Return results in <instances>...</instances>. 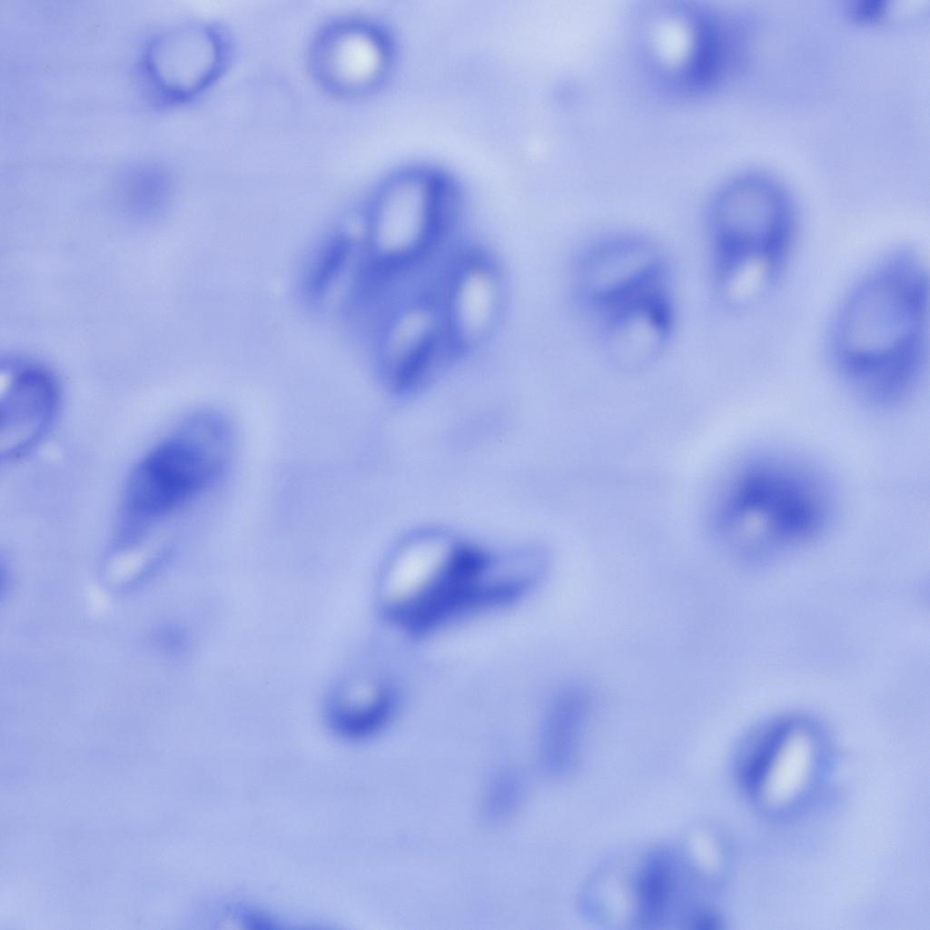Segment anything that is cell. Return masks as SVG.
Masks as SVG:
<instances>
[{
  "label": "cell",
  "instance_id": "1",
  "mask_svg": "<svg viewBox=\"0 0 930 930\" xmlns=\"http://www.w3.org/2000/svg\"><path fill=\"white\" fill-rule=\"evenodd\" d=\"M929 287L922 257L894 251L850 289L835 316L829 351L841 379L870 403L904 399L927 353Z\"/></svg>",
  "mask_w": 930,
  "mask_h": 930
},
{
  "label": "cell",
  "instance_id": "2",
  "mask_svg": "<svg viewBox=\"0 0 930 930\" xmlns=\"http://www.w3.org/2000/svg\"><path fill=\"white\" fill-rule=\"evenodd\" d=\"M707 223L720 300L731 309L758 302L781 277L796 242L788 193L767 175H740L716 193Z\"/></svg>",
  "mask_w": 930,
  "mask_h": 930
},
{
  "label": "cell",
  "instance_id": "3",
  "mask_svg": "<svg viewBox=\"0 0 930 930\" xmlns=\"http://www.w3.org/2000/svg\"><path fill=\"white\" fill-rule=\"evenodd\" d=\"M830 501L807 469L773 456L742 468L716 520L718 536L745 554L777 550L818 535L828 523Z\"/></svg>",
  "mask_w": 930,
  "mask_h": 930
},
{
  "label": "cell",
  "instance_id": "4",
  "mask_svg": "<svg viewBox=\"0 0 930 930\" xmlns=\"http://www.w3.org/2000/svg\"><path fill=\"white\" fill-rule=\"evenodd\" d=\"M228 443L225 426L200 415L146 452L126 483L120 539H138L205 490L225 466Z\"/></svg>",
  "mask_w": 930,
  "mask_h": 930
},
{
  "label": "cell",
  "instance_id": "5",
  "mask_svg": "<svg viewBox=\"0 0 930 930\" xmlns=\"http://www.w3.org/2000/svg\"><path fill=\"white\" fill-rule=\"evenodd\" d=\"M456 204L455 185L436 170L408 168L386 179L371 205L376 271L398 272L430 256L451 226Z\"/></svg>",
  "mask_w": 930,
  "mask_h": 930
},
{
  "label": "cell",
  "instance_id": "6",
  "mask_svg": "<svg viewBox=\"0 0 930 930\" xmlns=\"http://www.w3.org/2000/svg\"><path fill=\"white\" fill-rule=\"evenodd\" d=\"M470 582L468 547L436 537L411 540L391 563L383 587L384 611L412 633H422L459 612Z\"/></svg>",
  "mask_w": 930,
  "mask_h": 930
},
{
  "label": "cell",
  "instance_id": "7",
  "mask_svg": "<svg viewBox=\"0 0 930 930\" xmlns=\"http://www.w3.org/2000/svg\"><path fill=\"white\" fill-rule=\"evenodd\" d=\"M665 256L656 243L636 234L603 239L584 251L575 271L581 303L600 316L668 288Z\"/></svg>",
  "mask_w": 930,
  "mask_h": 930
},
{
  "label": "cell",
  "instance_id": "8",
  "mask_svg": "<svg viewBox=\"0 0 930 930\" xmlns=\"http://www.w3.org/2000/svg\"><path fill=\"white\" fill-rule=\"evenodd\" d=\"M392 45L376 25L344 19L322 29L309 51V67L327 93L353 98L378 87L391 64Z\"/></svg>",
  "mask_w": 930,
  "mask_h": 930
},
{
  "label": "cell",
  "instance_id": "9",
  "mask_svg": "<svg viewBox=\"0 0 930 930\" xmlns=\"http://www.w3.org/2000/svg\"><path fill=\"white\" fill-rule=\"evenodd\" d=\"M228 48L222 33L205 23L191 22L159 35L150 45L145 64L162 92L187 99L211 85L223 70Z\"/></svg>",
  "mask_w": 930,
  "mask_h": 930
},
{
  "label": "cell",
  "instance_id": "10",
  "mask_svg": "<svg viewBox=\"0 0 930 930\" xmlns=\"http://www.w3.org/2000/svg\"><path fill=\"white\" fill-rule=\"evenodd\" d=\"M0 451L3 460L27 453L45 436L57 413L59 391L41 366L8 363L1 374Z\"/></svg>",
  "mask_w": 930,
  "mask_h": 930
},
{
  "label": "cell",
  "instance_id": "11",
  "mask_svg": "<svg viewBox=\"0 0 930 930\" xmlns=\"http://www.w3.org/2000/svg\"><path fill=\"white\" fill-rule=\"evenodd\" d=\"M601 345L614 366L648 367L671 337L674 312L669 289H663L599 316Z\"/></svg>",
  "mask_w": 930,
  "mask_h": 930
},
{
  "label": "cell",
  "instance_id": "12",
  "mask_svg": "<svg viewBox=\"0 0 930 930\" xmlns=\"http://www.w3.org/2000/svg\"><path fill=\"white\" fill-rule=\"evenodd\" d=\"M448 279L441 308L456 351L482 342L500 312V285L492 264L481 256L460 262Z\"/></svg>",
  "mask_w": 930,
  "mask_h": 930
},
{
  "label": "cell",
  "instance_id": "13",
  "mask_svg": "<svg viewBox=\"0 0 930 930\" xmlns=\"http://www.w3.org/2000/svg\"><path fill=\"white\" fill-rule=\"evenodd\" d=\"M590 701L584 688L570 686L553 701L545 738L546 755L553 767L560 766L577 743Z\"/></svg>",
  "mask_w": 930,
  "mask_h": 930
},
{
  "label": "cell",
  "instance_id": "14",
  "mask_svg": "<svg viewBox=\"0 0 930 930\" xmlns=\"http://www.w3.org/2000/svg\"><path fill=\"white\" fill-rule=\"evenodd\" d=\"M392 707V696L386 687L362 688L335 706L332 724L350 737L369 736L386 722Z\"/></svg>",
  "mask_w": 930,
  "mask_h": 930
},
{
  "label": "cell",
  "instance_id": "15",
  "mask_svg": "<svg viewBox=\"0 0 930 930\" xmlns=\"http://www.w3.org/2000/svg\"><path fill=\"white\" fill-rule=\"evenodd\" d=\"M670 858L662 852L647 858L637 883L638 920L655 924L666 915L674 887V873Z\"/></svg>",
  "mask_w": 930,
  "mask_h": 930
},
{
  "label": "cell",
  "instance_id": "16",
  "mask_svg": "<svg viewBox=\"0 0 930 930\" xmlns=\"http://www.w3.org/2000/svg\"><path fill=\"white\" fill-rule=\"evenodd\" d=\"M788 728L789 726H783L768 734L747 760L742 779L750 792H757L762 787L782 750Z\"/></svg>",
  "mask_w": 930,
  "mask_h": 930
},
{
  "label": "cell",
  "instance_id": "17",
  "mask_svg": "<svg viewBox=\"0 0 930 930\" xmlns=\"http://www.w3.org/2000/svg\"><path fill=\"white\" fill-rule=\"evenodd\" d=\"M496 785L497 787H493L491 791L490 800L492 805L490 807L494 805L498 806L494 812L500 814L504 813L508 809L507 806H510L514 801L516 794L515 783L512 778L502 777Z\"/></svg>",
  "mask_w": 930,
  "mask_h": 930
},
{
  "label": "cell",
  "instance_id": "18",
  "mask_svg": "<svg viewBox=\"0 0 930 930\" xmlns=\"http://www.w3.org/2000/svg\"><path fill=\"white\" fill-rule=\"evenodd\" d=\"M880 0H864L860 5H856V12L859 15L864 17H871L877 13H880L882 7Z\"/></svg>",
  "mask_w": 930,
  "mask_h": 930
}]
</instances>
